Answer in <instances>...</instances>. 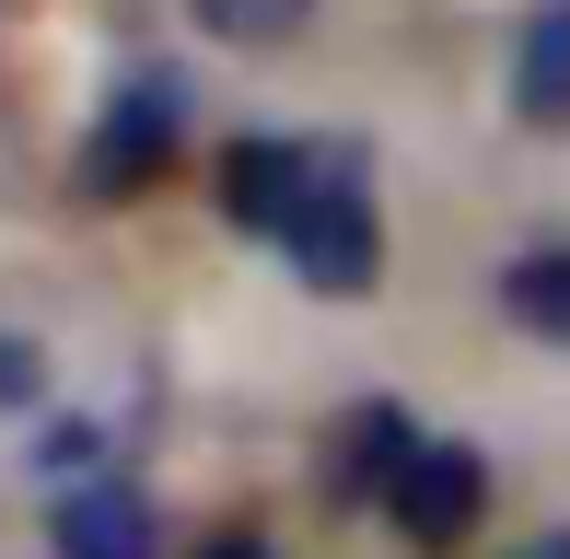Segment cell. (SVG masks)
I'll use <instances>...</instances> for the list:
<instances>
[{
	"mask_svg": "<svg viewBox=\"0 0 570 559\" xmlns=\"http://www.w3.org/2000/svg\"><path fill=\"white\" fill-rule=\"evenodd\" d=\"M175 140H187V82H175V70L117 82L106 117H94V140H82V198H140L151 175L175 164Z\"/></svg>",
	"mask_w": 570,
	"mask_h": 559,
	"instance_id": "6da1fadb",
	"label": "cell"
},
{
	"mask_svg": "<svg viewBox=\"0 0 570 559\" xmlns=\"http://www.w3.org/2000/svg\"><path fill=\"white\" fill-rule=\"evenodd\" d=\"M279 257H292L315 292H373V257H384V234H373V198H361V175L350 164H315V187H303V210L279 222Z\"/></svg>",
	"mask_w": 570,
	"mask_h": 559,
	"instance_id": "7a4b0ae2",
	"label": "cell"
},
{
	"mask_svg": "<svg viewBox=\"0 0 570 559\" xmlns=\"http://www.w3.org/2000/svg\"><path fill=\"white\" fill-rule=\"evenodd\" d=\"M384 513H396V537H420V548H465L478 513H489V467L465 443H420L396 467V490H384Z\"/></svg>",
	"mask_w": 570,
	"mask_h": 559,
	"instance_id": "3957f363",
	"label": "cell"
},
{
	"mask_svg": "<svg viewBox=\"0 0 570 559\" xmlns=\"http://www.w3.org/2000/svg\"><path fill=\"white\" fill-rule=\"evenodd\" d=\"M315 164H326V151H303V140H233V151H222V210L245 222V234H268V245H279V222L303 210Z\"/></svg>",
	"mask_w": 570,
	"mask_h": 559,
	"instance_id": "277c9868",
	"label": "cell"
},
{
	"mask_svg": "<svg viewBox=\"0 0 570 559\" xmlns=\"http://www.w3.org/2000/svg\"><path fill=\"white\" fill-rule=\"evenodd\" d=\"M59 559H151V501L128 478H70L59 490Z\"/></svg>",
	"mask_w": 570,
	"mask_h": 559,
	"instance_id": "5b68a950",
	"label": "cell"
},
{
	"mask_svg": "<svg viewBox=\"0 0 570 559\" xmlns=\"http://www.w3.org/2000/svg\"><path fill=\"white\" fill-rule=\"evenodd\" d=\"M512 106L524 129H570V0H535L524 47H512Z\"/></svg>",
	"mask_w": 570,
	"mask_h": 559,
	"instance_id": "8992f818",
	"label": "cell"
},
{
	"mask_svg": "<svg viewBox=\"0 0 570 559\" xmlns=\"http://www.w3.org/2000/svg\"><path fill=\"white\" fill-rule=\"evenodd\" d=\"M326 454H338V467H326V478H338V501H384V490H396V467L420 454V431H407L396 409H350V431H338Z\"/></svg>",
	"mask_w": 570,
	"mask_h": 559,
	"instance_id": "52a82bcc",
	"label": "cell"
},
{
	"mask_svg": "<svg viewBox=\"0 0 570 559\" xmlns=\"http://www.w3.org/2000/svg\"><path fill=\"white\" fill-rule=\"evenodd\" d=\"M501 315H512V326H535V339H570V257H559V245H548V257H512Z\"/></svg>",
	"mask_w": 570,
	"mask_h": 559,
	"instance_id": "ba28073f",
	"label": "cell"
},
{
	"mask_svg": "<svg viewBox=\"0 0 570 559\" xmlns=\"http://www.w3.org/2000/svg\"><path fill=\"white\" fill-rule=\"evenodd\" d=\"M198 23H210L222 47H292L303 36V12H315V0H187Z\"/></svg>",
	"mask_w": 570,
	"mask_h": 559,
	"instance_id": "9c48e42d",
	"label": "cell"
},
{
	"mask_svg": "<svg viewBox=\"0 0 570 559\" xmlns=\"http://www.w3.org/2000/svg\"><path fill=\"white\" fill-rule=\"evenodd\" d=\"M12 396H36V350H23V339H0V409H12Z\"/></svg>",
	"mask_w": 570,
	"mask_h": 559,
	"instance_id": "30bf717a",
	"label": "cell"
},
{
	"mask_svg": "<svg viewBox=\"0 0 570 559\" xmlns=\"http://www.w3.org/2000/svg\"><path fill=\"white\" fill-rule=\"evenodd\" d=\"M512 559H570V524H559V537H524V548H512Z\"/></svg>",
	"mask_w": 570,
	"mask_h": 559,
	"instance_id": "8fae6325",
	"label": "cell"
},
{
	"mask_svg": "<svg viewBox=\"0 0 570 559\" xmlns=\"http://www.w3.org/2000/svg\"><path fill=\"white\" fill-rule=\"evenodd\" d=\"M198 559H268V548H256V537H222V548H198Z\"/></svg>",
	"mask_w": 570,
	"mask_h": 559,
	"instance_id": "7c38bea8",
	"label": "cell"
}]
</instances>
